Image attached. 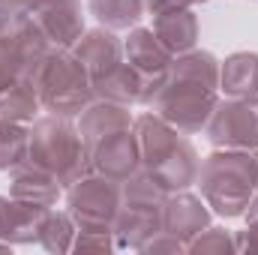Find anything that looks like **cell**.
<instances>
[{"label":"cell","mask_w":258,"mask_h":255,"mask_svg":"<svg viewBox=\"0 0 258 255\" xmlns=\"http://www.w3.org/2000/svg\"><path fill=\"white\" fill-rule=\"evenodd\" d=\"M207 225H210V207H207L204 198H198L186 189L168 192V201H165V210H162V228L168 234L189 243Z\"/></svg>","instance_id":"9a60e30c"},{"label":"cell","mask_w":258,"mask_h":255,"mask_svg":"<svg viewBox=\"0 0 258 255\" xmlns=\"http://www.w3.org/2000/svg\"><path fill=\"white\" fill-rule=\"evenodd\" d=\"M60 180L42 168L39 162H33L30 156L24 162H18L15 168H9V195L27 204H42V207H54L60 198Z\"/></svg>","instance_id":"5bb4252c"},{"label":"cell","mask_w":258,"mask_h":255,"mask_svg":"<svg viewBox=\"0 0 258 255\" xmlns=\"http://www.w3.org/2000/svg\"><path fill=\"white\" fill-rule=\"evenodd\" d=\"M24 78L36 87L39 102L48 114L78 117L96 99L93 78H90L87 66L72 54V48L51 45Z\"/></svg>","instance_id":"277c9868"},{"label":"cell","mask_w":258,"mask_h":255,"mask_svg":"<svg viewBox=\"0 0 258 255\" xmlns=\"http://www.w3.org/2000/svg\"><path fill=\"white\" fill-rule=\"evenodd\" d=\"M30 153V123L0 120V171L15 168Z\"/></svg>","instance_id":"cb8c5ba5"},{"label":"cell","mask_w":258,"mask_h":255,"mask_svg":"<svg viewBox=\"0 0 258 255\" xmlns=\"http://www.w3.org/2000/svg\"><path fill=\"white\" fill-rule=\"evenodd\" d=\"M156 81L144 78L135 66H129L126 60L120 66H114L111 72H105L102 78L93 81V90L99 99H111V102H120V105H150L153 93H156Z\"/></svg>","instance_id":"7c38bea8"},{"label":"cell","mask_w":258,"mask_h":255,"mask_svg":"<svg viewBox=\"0 0 258 255\" xmlns=\"http://www.w3.org/2000/svg\"><path fill=\"white\" fill-rule=\"evenodd\" d=\"M168 189H162L147 171H135L120 183V207L111 225L114 246L141 249L156 231H162V210Z\"/></svg>","instance_id":"8992f818"},{"label":"cell","mask_w":258,"mask_h":255,"mask_svg":"<svg viewBox=\"0 0 258 255\" xmlns=\"http://www.w3.org/2000/svg\"><path fill=\"white\" fill-rule=\"evenodd\" d=\"M21 15H27L51 45L72 48L84 33L81 0H9Z\"/></svg>","instance_id":"30bf717a"},{"label":"cell","mask_w":258,"mask_h":255,"mask_svg":"<svg viewBox=\"0 0 258 255\" xmlns=\"http://www.w3.org/2000/svg\"><path fill=\"white\" fill-rule=\"evenodd\" d=\"M252 153H255V165H258V150H252Z\"/></svg>","instance_id":"f546056e"},{"label":"cell","mask_w":258,"mask_h":255,"mask_svg":"<svg viewBox=\"0 0 258 255\" xmlns=\"http://www.w3.org/2000/svg\"><path fill=\"white\" fill-rule=\"evenodd\" d=\"M87 9L108 30H132L147 15L144 0H87Z\"/></svg>","instance_id":"7402d4cb"},{"label":"cell","mask_w":258,"mask_h":255,"mask_svg":"<svg viewBox=\"0 0 258 255\" xmlns=\"http://www.w3.org/2000/svg\"><path fill=\"white\" fill-rule=\"evenodd\" d=\"M132 114H129V105H120V102H111V99H93L81 114H78V135L87 147V153H93L102 141H108L111 135L117 132H126L132 129Z\"/></svg>","instance_id":"8fae6325"},{"label":"cell","mask_w":258,"mask_h":255,"mask_svg":"<svg viewBox=\"0 0 258 255\" xmlns=\"http://www.w3.org/2000/svg\"><path fill=\"white\" fill-rule=\"evenodd\" d=\"M186 252H237V237L225 228H216V225H207L204 231H198L192 240L186 243Z\"/></svg>","instance_id":"d4e9b609"},{"label":"cell","mask_w":258,"mask_h":255,"mask_svg":"<svg viewBox=\"0 0 258 255\" xmlns=\"http://www.w3.org/2000/svg\"><path fill=\"white\" fill-rule=\"evenodd\" d=\"M72 249L75 252H87V249L108 252V249H114V234L111 231H78L72 240Z\"/></svg>","instance_id":"4316f807"},{"label":"cell","mask_w":258,"mask_h":255,"mask_svg":"<svg viewBox=\"0 0 258 255\" xmlns=\"http://www.w3.org/2000/svg\"><path fill=\"white\" fill-rule=\"evenodd\" d=\"M123 60L129 66H135L144 78L162 84V75L168 72L174 54L156 39V33L150 27H132L129 36L123 39Z\"/></svg>","instance_id":"e0dca14e"},{"label":"cell","mask_w":258,"mask_h":255,"mask_svg":"<svg viewBox=\"0 0 258 255\" xmlns=\"http://www.w3.org/2000/svg\"><path fill=\"white\" fill-rule=\"evenodd\" d=\"M219 99V60L210 51H183L177 54L162 84L156 87L150 108L183 135L204 132Z\"/></svg>","instance_id":"6da1fadb"},{"label":"cell","mask_w":258,"mask_h":255,"mask_svg":"<svg viewBox=\"0 0 258 255\" xmlns=\"http://www.w3.org/2000/svg\"><path fill=\"white\" fill-rule=\"evenodd\" d=\"M192 3H213V0H192Z\"/></svg>","instance_id":"f1b7e54d"},{"label":"cell","mask_w":258,"mask_h":255,"mask_svg":"<svg viewBox=\"0 0 258 255\" xmlns=\"http://www.w3.org/2000/svg\"><path fill=\"white\" fill-rule=\"evenodd\" d=\"M120 207V183L90 171L72 186H66V210L78 231H111Z\"/></svg>","instance_id":"52a82bcc"},{"label":"cell","mask_w":258,"mask_h":255,"mask_svg":"<svg viewBox=\"0 0 258 255\" xmlns=\"http://www.w3.org/2000/svg\"><path fill=\"white\" fill-rule=\"evenodd\" d=\"M75 234H78V225L72 222L69 210L63 213V210L48 207V213H45V219H42V225H39V240H36V243L45 246L48 252H69Z\"/></svg>","instance_id":"603a6c76"},{"label":"cell","mask_w":258,"mask_h":255,"mask_svg":"<svg viewBox=\"0 0 258 255\" xmlns=\"http://www.w3.org/2000/svg\"><path fill=\"white\" fill-rule=\"evenodd\" d=\"M45 213H48V207H42V204H27L12 195L9 198L0 195V240H6L9 246L36 243Z\"/></svg>","instance_id":"ac0fdd59"},{"label":"cell","mask_w":258,"mask_h":255,"mask_svg":"<svg viewBox=\"0 0 258 255\" xmlns=\"http://www.w3.org/2000/svg\"><path fill=\"white\" fill-rule=\"evenodd\" d=\"M156 39L177 57L183 51H192L198 36H201V24H198V15L192 12V6L186 9H171V12H162V15H153V27Z\"/></svg>","instance_id":"d6986e66"},{"label":"cell","mask_w":258,"mask_h":255,"mask_svg":"<svg viewBox=\"0 0 258 255\" xmlns=\"http://www.w3.org/2000/svg\"><path fill=\"white\" fill-rule=\"evenodd\" d=\"M201 198L207 201L210 213L237 219L258 195V165L252 150H222L216 147L198 171Z\"/></svg>","instance_id":"3957f363"},{"label":"cell","mask_w":258,"mask_h":255,"mask_svg":"<svg viewBox=\"0 0 258 255\" xmlns=\"http://www.w3.org/2000/svg\"><path fill=\"white\" fill-rule=\"evenodd\" d=\"M219 90L225 96H258V51H234L219 63Z\"/></svg>","instance_id":"ffe728a7"},{"label":"cell","mask_w":258,"mask_h":255,"mask_svg":"<svg viewBox=\"0 0 258 255\" xmlns=\"http://www.w3.org/2000/svg\"><path fill=\"white\" fill-rule=\"evenodd\" d=\"M132 135L141 153V171H147L162 189L180 192L195 186L201 171V156L195 144L156 111H144L132 120Z\"/></svg>","instance_id":"7a4b0ae2"},{"label":"cell","mask_w":258,"mask_h":255,"mask_svg":"<svg viewBox=\"0 0 258 255\" xmlns=\"http://www.w3.org/2000/svg\"><path fill=\"white\" fill-rule=\"evenodd\" d=\"M42 111L39 93L27 78H18L0 90V120L12 123H33Z\"/></svg>","instance_id":"44dd1931"},{"label":"cell","mask_w":258,"mask_h":255,"mask_svg":"<svg viewBox=\"0 0 258 255\" xmlns=\"http://www.w3.org/2000/svg\"><path fill=\"white\" fill-rule=\"evenodd\" d=\"M90 162H93V171H99L117 183H123L135 171H141V153H138V141H135L132 129L117 132L108 141H102L90 153Z\"/></svg>","instance_id":"2e32d148"},{"label":"cell","mask_w":258,"mask_h":255,"mask_svg":"<svg viewBox=\"0 0 258 255\" xmlns=\"http://www.w3.org/2000/svg\"><path fill=\"white\" fill-rule=\"evenodd\" d=\"M48 48L51 42L27 15H18L15 21H9L0 30V90L24 78Z\"/></svg>","instance_id":"9c48e42d"},{"label":"cell","mask_w":258,"mask_h":255,"mask_svg":"<svg viewBox=\"0 0 258 255\" xmlns=\"http://www.w3.org/2000/svg\"><path fill=\"white\" fill-rule=\"evenodd\" d=\"M243 219H246V231L234 234L237 237V252H258V195L243 210Z\"/></svg>","instance_id":"484cf974"},{"label":"cell","mask_w":258,"mask_h":255,"mask_svg":"<svg viewBox=\"0 0 258 255\" xmlns=\"http://www.w3.org/2000/svg\"><path fill=\"white\" fill-rule=\"evenodd\" d=\"M204 135L222 150H258V96L216 99Z\"/></svg>","instance_id":"ba28073f"},{"label":"cell","mask_w":258,"mask_h":255,"mask_svg":"<svg viewBox=\"0 0 258 255\" xmlns=\"http://www.w3.org/2000/svg\"><path fill=\"white\" fill-rule=\"evenodd\" d=\"M27 156L39 162L42 168H48L60 180L63 189L93 171L90 153L78 135V126L72 123V117H60V114H45L30 123V153Z\"/></svg>","instance_id":"5b68a950"},{"label":"cell","mask_w":258,"mask_h":255,"mask_svg":"<svg viewBox=\"0 0 258 255\" xmlns=\"http://www.w3.org/2000/svg\"><path fill=\"white\" fill-rule=\"evenodd\" d=\"M72 54L87 66L90 78H102L105 72H111L114 66L123 63V39L117 36V30H108V27H93V30H84L81 39L72 45Z\"/></svg>","instance_id":"4fadbf2b"},{"label":"cell","mask_w":258,"mask_h":255,"mask_svg":"<svg viewBox=\"0 0 258 255\" xmlns=\"http://www.w3.org/2000/svg\"><path fill=\"white\" fill-rule=\"evenodd\" d=\"M186 6H192V0H144L147 15H162V12H171V9H186Z\"/></svg>","instance_id":"83f0119b"}]
</instances>
